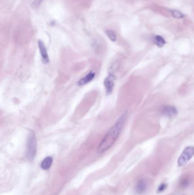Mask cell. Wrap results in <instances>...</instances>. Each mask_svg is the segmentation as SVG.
<instances>
[{"mask_svg":"<svg viewBox=\"0 0 194 195\" xmlns=\"http://www.w3.org/2000/svg\"><path fill=\"white\" fill-rule=\"evenodd\" d=\"M127 114L125 113L120 117L115 124L106 133L97 147V152L102 153L112 146L119 136L126 119Z\"/></svg>","mask_w":194,"mask_h":195,"instance_id":"6da1fadb","label":"cell"},{"mask_svg":"<svg viewBox=\"0 0 194 195\" xmlns=\"http://www.w3.org/2000/svg\"><path fill=\"white\" fill-rule=\"evenodd\" d=\"M37 148V140L33 131H30L27 139L26 156L29 160L34 159L36 155Z\"/></svg>","mask_w":194,"mask_h":195,"instance_id":"7a4b0ae2","label":"cell"},{"mask_svg":"<svg viewBox=\"0 0 194 195\" xmlns=\"http://www.w3.org/2000/svg\"><path fill=\"white\" fill-rule=\"evenodd\" d=\"M194 155V147L189 146L186 147L178 159V164L182 167L187 163Z\"/></svg>","mask_w":194,"mask_h":195,"instance_id":"3957f363","label":"cell"},{"mask_svg":"<svg viewBox=\"0 0 194 195\" xmlns=\"http://www.w3.org/2000/svg\"><path fill=\"white\" fill-rule=\"evenodd\" d=\"M115 77L112 74H109L104 80V84L106 87V92L108 94H110L113 91L115 86Z\"/></svg>","mask_w":194,"mask_h":195,"instance_id":"277c9868","label":"cell"},{"mask_svg":"<svg viewBox=\"0 0 194 195\" xmlns=\"http://www.w3.org/2000/svg\"><path fill=\"white\" fill-rule=\"evenodd\" d=\"M38 44V47H39L40 53L42 56L43 62L44 63H47L49 62V58L48 55L47 50L44 45V43L41 40H39Z\"/></svg>","mask_w":194,"mask_h":195,"instance_id":"5b68a950","label":"cell"},{"mask_svg":"<svg viewBox=\"0 0 194 195\" xmlns=\"http://www.w3.org/2000/svg\"><path fill=\"white\" fill-rule=\"evenodd\" d=\"M95 72L93 71L90 72L83 78L80 79L77 83V85L80 86L85 85L86 84L88 83L89 82L92 81L95 78Z\"/></svg>","mask_w":194,"mask_h":195,"instance_id":"8992f818","label":"cell"},{"mask_svg":"<svg viewBox=\"0 0 194 195\" xmlns=\"http://www.w3.org/2000/svg\"><path fill=\"white\" fill-rule=\"evenodd\" d=\"M177 109L174 106H165L162 110V114L165 116L172 118L177 115Z\"/></svg>","mask_w":194,"mask_h":195,"instance_id":"52a82bcc","label":"cell"},{"mask_svg":"<svg viewBox=\"0 0 194 195\" xmlns=\"http://www.w3.org/2000/svg\"><path fill=\"white\" fill-rule=\"evenodd\" d=\"M147 188V183L146 180L142 179L137 182L136 186V191L137 193L141 194L145 191Z\"/></svg>","mask_w":194,"mask_h":195,"instance_id":"ba28073f","label":"cell"},{"mask_svg":"<svg viewBox=\"0 0 194 195\" xmlns=\"http://www.w3.org/2000/svg\"><path fill=\"white\" fill-rule=\"evenodd\" d=\"M52 163V158L50 156L46 157L42 162L41 163V168L43 169H48L51 167V164Z\"/></svg>","mask_w":194,"mask_h":195,"instance_id":"9c48e42d","label":"cell"},{"mask_svg":"<svg viewBox=\"0 0 194 195\" xmlns=\"http://www.w3.org/2000/svg\"><path fill=\"white\" fill-rule=\"evenodd\" d=\"M154 42L159 48H162L166 43L164 38L160 35H156L154 38Z\"/></svg>","mask_w":194,"mask_h":195,"instance_id":"30bf717a","label":"cell"},{"mask_svg":"<svg viewBox=\"0 0 194 195\" xmlns=\"http://www.w3.org/2000/svg\"><path fill=\"white\" fill-rule=\"evenodd\" d=\"M106 34L108 36V37L109 38L111 41H113V42L116 41V39H117V35H116V33L115 32V31L112 30H106Z\"/></svg>","mask_w":194,"mask_h":195,"instance_id":"8fae6325","label":"cell"},{"mask_svg":"<svg viewBox=\"0 0 194 195\" xmlns=\"http://www.w3.org/2000/svg\"><path fill=\"white\" fill-rule=\"evenodd\" d=\"M171 13L173 14V16L175 18H178V19H181V18H183L184 17V14H183V13H182L180 11L177 10H171Z\"/></svg>","mask_w":194,"mask_h":195,"instance_id":"7c38bea8","label":"cell"},{"mask_svg":"<svg viewBox=\"0 0 194 195\" xmlns=\"http://www.w3.org/2000/svg\"><path fill=\"white\" fill-rule=\"evenodd\" d=\"M167 188V184H165V183H162L158 187V189H157V192L158 193H160V192H164L166 189Z\"/></svg>","mask_w":194,"mask_h":195,"instance_id":"4fadbf2b","label":"cell"},{"mask_svg":"<svg viewBox=\"0 0 194 195\" xmlns=\"http://www.w3.org/2000/svg\"><path fill=\"white\" fill-rule=\"evenodd\" d=\"M189 184V180L187 179H183L182 180L181 182V186H182L183 187H185L186 186H187L188 184Z\"/></svg>","mask_w":194,"mask_h":195,"instance_id":"5bb4252c","label":"cell"}]
</instances>
